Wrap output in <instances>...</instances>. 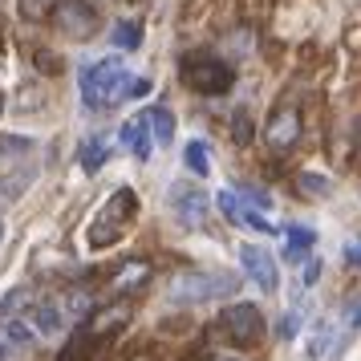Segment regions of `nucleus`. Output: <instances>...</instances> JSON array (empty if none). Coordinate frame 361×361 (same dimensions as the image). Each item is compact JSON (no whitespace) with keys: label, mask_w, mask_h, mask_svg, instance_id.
<instances>
[{"label":"nucleus","mask_w":361,"mask_h":361,"mask_svg":"<svg viewBox=\"0 0 361 361\" xmlns=\"http://www.w3.org/2000/svg\"><path fill=\"white\" fill-rule=\"evenodd\" d=\"M212 361H240V357H212Z\"/></svg>","instance_id":"31"},{"label":"nucleus","mask_w":361,"mask_h":361,"mask_svg":"<svg viewBox=\"0 0 361 361\" xmlns=\"http://www.w3.org/2000/svg\"><path fill=\"white\" fill-rule=\"evenodd\" d=\"M345 264L361 272V244H345Z\"/></svg>","instance_id":"27"},{"label":"nucleus","mask_w":361,"mask_h":361,"mask_svg":"<svg viewBox=\"0 0 361 361\" xmlns=\"http://www.w3.org/2000/svg\"><path fill=\"white\" fill-rule=\"evenodd\" d=\"M183 163H187V171H191V175L207 179V175H212V163H207V142L191 138V142H187V150H183Z\"/></svg>","instance_id":"19"},{"label":"nucleus","mask_w":361,"mask_h":361,"mask_svg":"<svg viewBox=\"0 0 361 361\" xmlns=\"http://www.w3.org/2000/svg\"><path fill=\"white\" fill-rule=\"evenodd\" d=\"M296 138H300V110L296 106H280L276 114L268 118V126H264V142L272 154H284V150L296 147Z\"/></svg>","instance_id":"10"},{"label":"nucleus","mask_w":361,"mask_h":361,"mask_svg":"<svg viewBox=\"0 0 361 361\" xmlns=\"http://www.w3.org/2000/svg\"><path fill=\"white\" fill-rule=\"evenodd\" d=\"M329 337H333V325H329V321H317V325H312V333H309V357L312 361L329 353Z\"/></svg>","instance_id":"21"},{"label":"nucleus","mask_w":361,"mask_h":361,"mask_svg":"<svg viewBox=\"0 0 361 361\" xmlns=\"http://www.w3.org/2000/svg\"><path fill=\"white\" fill-rule=\"evenodd\" d=\"M134 219H138V195H134V187H114L110 199L98 207V215L90 219V228H85V244L90 252H106V247H114L126 231L134 228Z\"/></svg>","instance_id":"2"},{"label":"nucleus","mask_w":361,"mask_h":361,"mask_svg":"<svg viewBox=\"0 0 361 361\" xmlns=\"http://www.w3.org/2000/svg\"><path fill=\"white\" fill-rule=\"evenodd\" d=\"M231 138H235L240 147H244L247 138H252V126H247V110H235V114H231Z\"/></svg>","instance_id":"24"},{"label":"nucleus","mask_w":361,"mask_h":361,"mask_svg":"<svg viewBox=\"0 0 361 361\" xmlns=\"http://www.w3.org/2000/svg\"><path fill=\"white\" fill-rule=\"evenodd\" d=\"M240 264H244V276L260 288V293H276L280 272H276V256L260 244H244L240 247Z\"/></svg>","instance_id":"9"},{"label":"nucleus","mask_w":361,"mask_h":361,"mask_svg":"<svg viewBox=\"0 0 361 361\" xmlns=\"http://www.w3.org/2000/svg\"><path fill=\"white\" fill-rule=\"evenodd\" d=\"M179 78L199 98H224L235 85V69L224 57H215V53H187L179 66Z\"/></svg>","instance_id":"4"},{"label":"nucleus","mask_w":361,"mask_h":361,"mask_svg":"<svg viewBox=\"0 0 361 361\" xmlns=\"http://www.w3.org/2000/svg\"><path fill=\"white\" fill-rule=\"evenodd\" d=\"M8 357H13V345H8L4 337H0V361H8Z\"/></svg>","instance_id":"30"},{"label":"nucleus","mask_w":361,"mask_h":361,"mask_svg":"<svg viewBox=\"0 0 361 361\" xmlns=\"http://www.w3.org/2000/svg\"><path fill=\"white\" fill-rule=\"evenodd\" d=\"M118 142H122V147H130L138 163H147V159H150V147H154L142 118H130V122H122V126H118Z\"/></svg>","instance_id":"13"},{"label":"nucleus","mask_w":361,"mask_h":361,"mask_svg":"<svg viewBox=\"0 0 361 361\" xmlns=\"http://www.w3.org/2000/svg\"><path fill=\"white\" fill-rule=\"evenodd\" d=\"M296 329H300V317H296V312H284V317H280V341H293L296 337Z\"/></svg>","instance_id":"25"},{"label":"nucleus","mask_w":361,"mask_h":361,"mask_svg":"<svg viewBox=\"0 0 361 361\" xmlns=\"http://www.w3.org/2000/svg\"><path fill=\"white\" fill-rule=\"evenodd\" d=\"M166 203H171V212H175V219H179L183 228L199 231L203 224H207V207H212V199H207V191H199V187H191V183H171Z\"/></svg>","instance_id":"8"},{"label":"nucleus","mask_w":361,"mask_h":361,"mask_svg":"<svg viewBox=\"0 0 361 361\" xmlns=\"http://www.w3.org/2000/svg\"><path fill=\"white\" fill-rule=\"evenodd\" d=\"M0 29H4V25H0ZM0 49H4V33H0Z\"/></svg>","instance_id":"32"},{"label":"nucleus","mask_w":361,"mask_h":361,"mask_svg":"<svg viewBox=\"0 0 361 361\" xmlns=\"http://www.w3.org/2000/svg\"><path fill=\"white\" fill-rule=\"evenodd\" d=\"M122 85H126V61L122 57H102L94 66H82L85 110H106V106L122 102Z\"/></svg>","instance_id":"5"},{"label":"nucleus","mask_w":361,"mask_h":361,"mask_svg":"<svg viewBox=\"0 0 361 361\" xmlns=\"http://www.w3.org/2000/svg\"><path fill=\"white\" fill-rule=\"evenodd\" d=\"M212 337L231 345V349H252V345L264 341V312L256 309V305H247V300L228 305V309L212 321Z\"/></svg>","instance_id":"6"},{"label":"nucleus","mask_w":361,"mask_h":361,"mask_svg":"<svg viewBox=\"0 0 361 361\" xmlns=\"http://www.w3.org/2000/svg\"><path fill=\"white\" fill-rule=\"evenodd\" d=\"M33 166H17V171H8V175H0V207H8V203H17L25 191H29V183H33Z\"/></svg>","instance_id":"16"},{"label":"nucleus","mask_w":361,"mask_h":361,"mask_svg":"<svg viewBox=\"0 0 361 361\" xmlns=\"http://www.w3.org/2000/svg\"><path fill=\"white\" fill-rule=\"evenodd\" d=\"M0 240H4V224H0Z\"/></svg>","instance_id":"34"},{"label":"nucleus","mask_w":361,"mask_h":361,"mask_svg":"<svg viewBox=\"0 0 361 361\" xmlns=\"http://www.w3.org/2000/svg\"><path fill=\"white\" fill-rule=\"evenodd\" d=\"M215 203H219V212L228 215L235 228H252V231H260V235H276V231H280L276 224H268L260 212H252V203H247V207H240V199L231 195V191H219V199H215Z\"/></svg>","instance_id":"11"},{"label":"nucleus","mask_w":361,"mask_h":361,"mask_svg":"<svg viewBox=\"0 0 361 361\" xmlns=\"http://www.w3.org/2000/svg\"><path fill=\"white\" fill-rule=\"evenodd\" d=\"M317 276H321V260H309V264H305V288L317 284Z\"/></svg>","instance_id":"28"},{"label":"nucleus","mask_w":361,"mask_h":361,"mask_svg":"<svg viewBox=\"0 0 361 361\" xmlns=\"http://www.w3.org/2000/svg\"><path fill=\"white\" fill-rule=\"evenodd\" d=\"M130 312H134L130 300H110V305H102V309H90L82 321L73 325V333H69V341L61 345L57 361H94L98 349H106L122 329L130 325Z\"/></svg>","instance_id":"1"},{"label":"nucleus","mask_w":361,"mask_h":361,"mask_svg":"<svg viewBox=\"0 0 361 361\" xmlns=\"http://www.w3.org/2000/svg\"><path fill=\"white\" fill-rule=\"evenodd\" d=\"M296 187H300L305 195H312V199H325L329 195V179H325V175H312V171H300V175H296Z\"/></svg>","instance_id":"22"},{"label":"nucleus","mask_w":361,"mask_h":361,"mask_svg":"<svg viewBox=\"0 0 361 361\" xmlns=\"http://www.w3.org/2000/svg\"><path fill=\"white\" fill-rule=\"evenodd\" d=\"M106 159H110V142H106L102 134L85 138L82 147H78V166H82L85 175H98L102 166H106Z\"/></svg>","instance_id":"15"},{"label":"nucleus","mask_w":361,"mask_h":361,"mask_svg":"<svg viewBox=\"0 0 361 361\" xmlns=\"http://www.w3.org/2000/svg\"><path fill=\"white\" fill-rule=\"evenodd\" d=\"M147 280H150V264L147 260H130V264H122V272L110 280V288H114L118 296L122 293H138Z\"/></svg>","instance_id":"17"},{"label":"nucleus","mask_w":361,"mask_h":361,"mask_svg":"<svg viewBox=\"0 0 361 361\" xmlns=\"http://www.w3.org/2000/svg\"><path fill=\"white\" fill-rule=\"evenodd\" d=\"M240 288V276L228 268H183L166 280V300L171 305H212Z\"/></svg>","instance_id":"3"},{"label":"nucleus","mask_w":361,"mask_h":361,"mask_svg":"<svg viewBox=\"0 0 361 361\" xmlns=\"http://www.w3.org/2000/svg\"><path fill=\"white\" fill-rule=\"evenodd\" d=\"M138 118L147 122V134L154 147H171V138H175V114L166 106H147Z\"/></svg>","instance_id":"12"},{"label":"nucleus","mask_w":361,"mask_h":361,"mask_svg":"<svg viewBox=\"0 0 361 361\" xmlns=\"http://www.w3.org/2000/svg\"><path fill=\"white\" fill-rule=\"evenodd\" d=\"M29 150H33L29 138H20V134H0V166H4V163H8V166L20 163Z\"/></svg>","instance_id":"20"},{"label":"nucleus","mask_w":361,"mask_h":361,"mask_svg":"<svg viewBox=\"0 0 361 361\" xmlns=\"http://www.w3.org/2000/svg\"><path fill=\"white\" fill-rule=\"evenodd\" d=\"M110 41H114L122 53L138 49V45H142V20H118L114 33H110Z\"/></svg>","instance_id":"18"},{"label":"nucleus","mask_w":361,"mask_h":361,"mask_svg":"<svg viewBox=\"0 0 361 361\" xmlns=\"http://www.w3.org/2000/svg\"><path fill=\"white\" fill-rule=\"evenodd\" d=\"M49 20L66 37H73V41H90V37L98 33V8L90 0H57Z\"/></svg>","instance_id":"7"},{"label":"nucleus","mask_w":361,"mask_h":361,"mask_svg":"<svg viewBox=\"0 0 361 361\" xmlns=\"http://www.w3.org/2000/svg\"><path fill=\"white\" fill-rule=\"evenodd\" d=\"M284 264H305L309 247L317 244V231L312 228H300V224H284Z\"/></svg>","instance_id":"14"},{"label":"nucleus","mask_w":361,"mask_h":361,"mask_svg":"<svg viewBox=\"0 0 361 361\" xmlns=\"http://www.w3.org/2000/svg\"><path fill=\"white\" fill-rule=\"evenodd\" d=\"M244 199H247V203H256V207H268V203H272L268 191H260V187H244Z\"/></svg>","instance_id":"26"},{"label":"nucleus","mask_w":361,"mask_h":361,"mask_svg":"<svg viewBox=\"0 0 361 361\" xmlns=\"http://www.w3.org/2000/svg\"><path fill=\"white\" fill-rule=\"evenodd\" d=\"M0 114H4V94H0Z\"/></svg>","instance_id":"33"},{"label":"nucleus","mask_w":361,"mask_h":361,"mask_svg":"<svg viewBox=\"0 0 361 361\" xmlns=\"http://www.w3.org/2000/svg\"><path fill=\"white\" fill-rule=\"evenodd\" d=\"M17 4H20V17L25 20H45L57 0H17Z\"/></svg>","instance_id":"23"},{"label":"nucleus","mask_w":361,"mask_h":361,"mask_svg":"<svg viewBox=\"0 0 361 361\" xmlns=\"http://www.w3.org/2000/svg\"><path fill=\"white\" fill-rule=\"evenodd\" d=\"M361 329V300H357V309H353V317H349V333H357Z\"/></svg>","instance_id":"29"}]
</instances>
